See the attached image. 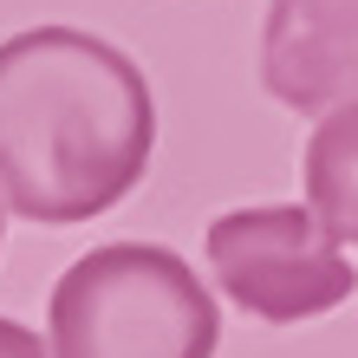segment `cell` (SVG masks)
<instances>
[{"label":"cell","instance_id":"obj_1","mask_svg":"<svg viewBox=\"0 0 358 358\" xmlns=\"http://www.w3.org/2000/svg\"><path fill=\"white\" fill-rule=\"evenodd\" d=\"M157 150V104L137 59L78 27L0 39V196L66 228L117 208Z\"/></svg>","mask_w":358,"mask_h":358},{"label":"cell","instance_id":"obj_2","mask_svg":"<svg viewBox=\"0 0 358 358\" xmlns=\"http://www.w3.org/2000/svg\"><path fill=\"white\" fill-rule=\"evenodd\" d=\"M46 332L52 358H215L222 313L176 248L111 241L59 273Z\"/></svg>","mask_w":358,"mask_h":358},{"label":"cell","instance_id":"obj_3","mask_svg":"<svg viewBox=\"0 0 358 358\" xmlns=\"http://www.w3.org/2000/svg\"><path fill=\"white\" fill-rule=\"evenodd\" d=\"M208 267L228 300L267 326L320 320V313L345 306L358 287L345 241L300 202H261V208L215 215L208 222Z\"/></svg>","mask_w":358,"mask_h":358},{"label":"cell","instance_id":"obj_4","mask_svg":"<svg viewBox=\"0 0 358 358\" xmlns=\"http://www.w3.org/2000/svg\"><path fill=\"white\" fill-rule=\"evenodd\" d=\"M261 85L320 117L358 98V0H273L261 27Z\"/></svg>","mask_w":358,"mask_h":358},{"label":"cell","instance_id":"obj_5","mask_svg":"<svg viewBox=\"0 0 358 358\" xmlns=\"http://www.w3.org/2000/svg\"><path fill=\"white\" fill-rule=\"evenodd\" d=\"M300 176H306V208L339 241L358 248V98L320 111V124H313V137H306Z\"/></svg>","mask_w":358,"mask_h":358},{"label":"cell","instance_id":"obj_6","mask_svg":"<svg viewBox=\"0 0 358 358\" xmlns=\"http://www.w3.org/2000/svg\"><path fill=\"white\" fill-rule=\"evenodd\" d=\"M0 358H52L39 345V332H27L20 320H0Z\"/></svg>","mask_w":358,"mask_h":358},{"label":"cell","instance_id":"obj_7","mask_svg":"<svg viewBox=\"0 0 358 358\" xmlns=\"http://www.w3.org/2000/svg\"><path fill=\"white\" fill-rule=\"evenodd\" d=\"M0 235H7V196H0Z\"/></svg>","mask_w":358,"mask_h":358}]
</instances>
